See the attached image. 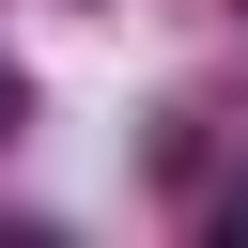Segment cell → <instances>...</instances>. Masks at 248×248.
<instances>
[{"label":"cell","instance_id":"6da1fadb","mask_svg":"<svg viewBox=\"0 0 248 248\" xmlns=\"http://www.w3.org/2000/svg\"><path fill=\"white\" fill-rule=\"evenodd\" d=\"M16 124H31V78H16V62H0V140H16Z\"/></svg>","mask_w":248,"mask_h":248},{"label":"cell","instance_id":"7a4b0ae2","mask_svg":"<svg viewBox=\"0 0 248 248\" xmlns=\"http://www.w3.org/2000/svg\"><path fill=\"white\" fill-rule=\"evenodd\" d=\"M217 232H232V248H248V170H232V202H217Z\"/></svg>","mask_w":248,"mask_h":248}]
</instances>
